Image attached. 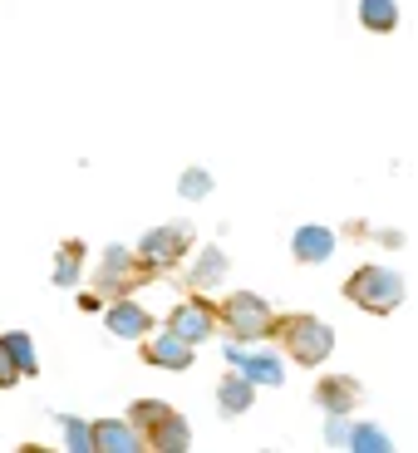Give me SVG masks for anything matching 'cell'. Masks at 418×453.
I'll use <instances>...</instances> for the list:
<instances>
[{
    "label": "cell",
    "instance_id": "obj_3",
    "mask_svg": "<svg viewBox=\"0 0 418 453\" xmlns=\"http://www.w3.org/2000/svg\"><path fill=\"white\" fill-rule=\"evenodd\" d=\"M276 335H281V345H285V355H291L295 365H325L330 360V350H335V330L325 326L320 316H276Z\"/></svg>",
    "mask_w": 418,
    "mask_h": 453
},
{
    "label": "cell",
    "instance_id": "obj_20",
    "mask_svg": "<svg viewBox=\"0 0 418 453\" xmlns=\"http://www.w3.org/2000/svg\"><path fill=\"white\" fill-rule=\"evenodd\" d=\"M65 424V449L69 453H94V424L84 419H59Z\"/></svg>",
    "mask_w": 418,
    "mask_h": 453
},
{
    "label": "cell",
    "instance_id": "obj_2",
    "mask_svg": "<svg viewBox=\"0 0 418 453\" xmlns=\"http://www.w3.org/2000/svg\"><path fill=\"white\" fill-rule=\"evenodd\" d=\"M217 320H222V330L232 340H241V345L276 335V311H271V301H261L256 291H226L222 306H217Z\"/></svg>",
    "mask_w": 418,
    "mask_h": 453
},
{
    "label": "cell",
    "instance_id": "obj_1",
    "mask_svg": "<svg viewBox=\"0 0 418 453\" xmlns=\"http://www.w3.org/2000/svg\"><path fill=\"white\" fill-rule=\"evenodd\" d=\"M128 419H133V429L143 434V449H163V453L193 449V429H187V419H182L172 404H163V399H138Z\"/></svg>",
    "mask_w": 418,
    "mask_h": 453
},
{
    "label": "cell",
    "instance_id": "obj_14",
    "mask_svg": "<svg viewBox=\"0 0 418 453\" xmlns=\"http://www.w3.org/2000/svg\"><path fill=\"white\" fill-rule=\"evenodd\" d=\"M217 399H222V414H226V419L247 414V409H251V380H247L241 370L222 374V385H217Z\"/></svg>",
    "mask_w": 418,
    "mask_h": 453
},
{
    "label": "cell",
    "instance_id": "obj_15",
    "mask_svg": "<svg viewBox=\"0 0 418 453\" xmlns=\"http://www.w3.org/2000/svg\"><path fill=\"white\" fill-rule=\"evenodd\" d=\"M360 25L374 35H389L399 25V5L394 0H360Z\"/></svg>",
    "mask_w": 418,
    "mask_h": 453
},
{
    "label": "cell",
    "instance_id": "obj_9",
    "mask_svg": "<svg viewBox=\"0 0 418 453\" xmlns=\"http://www.w3.org/2000/svg\"><path fill=\"white\" fill-rule=\"evenodd\" d=\"M226 360L237 365L251 385L281 389V380H285V370H281V360H276V355H247V350H241V340H232V345H226Z\"/></svg>",
    "mask_w": 418,
    "mask_h": 453
},
{
    "label": "cell",
    "instance_id": "obj_17",
    "mask_svg": "<svg viewBox=\"0 0 418 453\" xmlns=\"http://www.w3.org/2000/svg\"><path fill=\"white\" fill-rule=\"evenodd\" d=\"M222 276H226V257H222V247H207V251H202V261H197V272H193V281H187V286L207 291V286H222Z\"/></svg>",
    "mask_w": 418,
    "mask_h": 453
},
{
    "label": "cell",
    "instance_id": "obj_10",
    "mask_svg": "<svg viewBox=\"0 0 418 453\" xmlns=\"http://www.w3.org/2000/svg\"><path fill=\"white\" fill-rule=\"evenodd\" d=\"M109 330L118 340H143L148 330H153V316H148L143 306H138V301H128V296H113V306H109Z\"/></svg>",
    "mask_w": 418,
    "mask_h": 453
},
{
    "label": "cell",
    "instance_id": "obj_11",
    "mask_svg": "<svg viewBox=\"0 0 418 453\" xmlns=\"http://www.w3.org/2000/svg\"><path fill=\"white\" fill-rule=\"evenodd\" d=\"M360 399H364V389L354 385L350 374H325V380L315 385V404L325 409V414H350Z\"/></svg>",
    "mask_w": 418,
    "mask_h": 453
},
{
    "label": "cell",
    "instance_id": "obj_21",
    "mask_svg": "<svg viewBox=\"0 0 418 453\" xmlns=\"http://www.w3.org/2000/svg\"><path fill=\"white\" fill-rule=\"evenodd\" d=\"M178 193L187 197V203H197V197H207V193H212V173H207V168H187V173L178 178Z\"/></svg>",
    "mask_w": 418,
    "mask_h": 453
},
{
    "label": "cell",
    "instance_id": "obj_22",
    "mask_svg": "<svg viewBox=\"0 0 418 453\" xmlns=\"http://www.w3.org/2000/svg\"><path fill=\"white\" fill-rule=\"evenodd\" d=\"M25 374H20V365H15V355H11V345H5V335H0V389H11V385H20Z\"/></svg>",
    "mask_w": 418,
    "mask_h": 453
},
{
    "label": "cell",
    "instance_id": "obj_23",
    "mask_svg": "<svg viewBox=\"0 0 418 453\" xmlns=\"http://www.w3.org/2000/svg\"><path fill=\"white\" fill-rule=\"evenodd\" d=\"M350 429H354V424H345V414H330V443H339V449H345V443H350Z\"/></svg>",
    "mask_w": 418,
    "mask_h": 453
},
{
    "label": "cell",
    "instance_id": "obj_8",
    "mask_svg": "<svg viewBox=\"0 0 418 453\" xmlns=\"http://www.w3.org/2000/svg\"><path fill=\"white\" fill-rule=\"evenodd\" d=\"M143 360L158 365V370H187L193 365V345L178 330H158V335H143Z\"/></svg>",
    "mask_w": 418,
    "mask_h": 453
},
{
    "label": "cell",
    "instance_id": "obj_5",
    "mask_svg": "<svg viewBox=\"0 0 418 453\" xmlns=\"http://www.w3.org/2000/svg\"><path fill=\"white\" fill-rule=\"evenodd\" d=\"M148 276H153V272L138 261L133 247H109V251H103V261H99L94 286H99V296H133Z\"/></svg>",
    "mask_w": 418,
    "mask_h": 453
},
{
    "label": "cell",
    "instance_id": "obj_4",
    "mask_svg": "<svg viewBox=\"0 0 418 453\" xmlns=\"http://www.w3.org/2000/svg\"><path fill=\"white\" fill-rule=\"evenodd\" d=\"M345 296L360 311H369V316H389L394 306H404V276L389 272V266H360L345 281Z\"/></svg>",
    "mask_w": 418,
    "mask_h": 453
},
{
    "label": "cell",
    "instance_id": "obj_18",
    "mask_svg": "<svg viewBox=\"0 0 418 453\" xmlns=\"http://www.w3.org/2000/svg\"><path fill=\"white\" fill-rule=\"evenodd\" d=\"M345 449H354V453H389L394 443H389L384 429H374V424H354V429H350V443H345Z\"/></svg>",
    "mask_w": 418,
    "mask_h": 453
},
{
    "label": "cell",
    "instance_id": "obj_7",
    "mask_svg": "<svg viewBox=\"0 0 418 453\" xmlns=\"http://www.w3.org/2000/svg\"><path fill=\"white\" fill-rule=\"evenodd\" d=\"M217 306H207L202 296H187L182 306H172V316H168V330H178L187 345H202V340H212L217 335Z\"/></svg>",
    "mask_w": 418,
    "mask_h": 453
},
{
    "label": "cell",
    "instance_id": "obj_13",
    "mask_svg": "<svg viewBox=\"0 0 418 453\" xmlns=\"http://www.w3.org/2000/svg\"><path fill=\"white\" fill-rule=\"evenodd\" d=\"M291 251H295V261H306V266L330 261L335 257V232H330V226H300L291 237Z\"/></svg>",
    "mask_w": 418,
    "mask_h": 453
},
{
    "label": "cell",
    "instance_id": "obj_16",
    "mask_svg": "<svg viewBox=\"0 0 418 453\" xmlns=\"http://www.w3.org/2000/svg\"><path fill=\"white\" fill-rule=\"evenodd\" d=\"M84 272V242H59L55 257V286H74Z\"/></svg>",
    "mask_w": 418,
    "mask_h": 453
},
{
    "label": "cell",
    "instance_id": "obj_12",
    "mask_svg": "<svg viewBox=\"0 0 418 453\" xmlns=\"http://www.w3.org/2000/svg\"><path fill=\"white\" fill-rule=\"evenodd\" d=\"M143 434L133 429V419H99L94 424V453H138Z\"/></svg>",
    "mask_w": 418,
    "mask_h": 453
},
{
    "label": "cell",
    "instance_id": "obj_6",
    "mask_svg": "<svg viewBox=\"0 0 418 453\" xmlns=\"http://www.w3.org/2000/svg\"><path fill=\"white\" fill-rule=\"evenodd\" d=\"M187 247H193V237H187V226H153V232H143L138 237V261H143L148 272H172L182 257H187Z\"/></svg>",
    "mask_w": 418,
    "mask_h": 453
},
{
    "label": "cell",
    "instance_id": "obj_19",
    "mask_svg": "<svg viewBox=\"0 0 418 453\" xmlns=\"http://www.w3.org/2000/svg\"><path fill=\"white\" fill-rule=\"evenodd\" d=\"M5 345H11L20 374H40V360H34V345H30V335H25V330H11V335H5Z\"/></svg>",
    "mask_w": 418,
    "mask_h": 453
}]
</instances>
